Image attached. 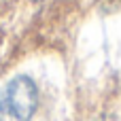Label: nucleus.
I'll return each mask as SVG.
<instances>
[{
	"label": "nucleus",
	"mask_w": 121,
	"mask_h": 121,
	"mask_svg": "<svg viewBox=\"0 0 121 121\" xmlns=\"http://www.w3.org/2000/svg\"><path fill=\"white\" fill-rule=\"evenodd\" d=\"M38 108V87L28 74L9 81L0 94V121H32Z\"/></svg>",
	"instance_id": "1"
}]
</instances>
